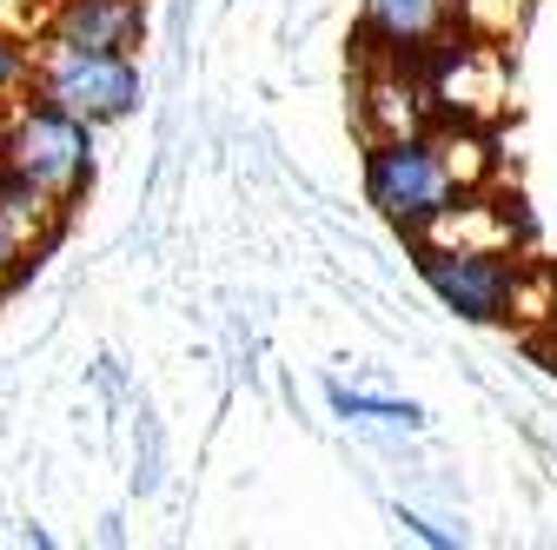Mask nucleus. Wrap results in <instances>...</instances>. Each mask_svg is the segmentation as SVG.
<instances>
[{
  "instance_id": "nucleus-1",
  "label": "nucleus",
  "mask_w": 557,
  "mask_h": 550,
  "mask_svg": "<svg viewBox=\"0 0 557 550\" xmlns=\"http://www.w3.org/2000/svg\"><path fill=\"white\" fill-rule=\"evenodd\" d=\"M484 179V140L478 126H425V133H392V140L366 147V199L379 205V220L418 239L458 192Z\"/></svg>"
},
{
  "instance_id": "nucleus-2",
  "label": "nucleus",
  "mask_w": 557,
  "mask_h": 550,
  "mask_svg": "<svg viewBox=\"0 0 557 550\" xmlns=\"http://www.w3.org/2000/svg\"><path fill=\"white\" fill-rule=\"evenodd\" d=\"M0 166L27 186H40L47 199L74 205L94 179V126H81L74 113L27 93L14 107H0Z\"/></svg>"
},
{
  "instance_id": "nucleus-3",
  "label": "nucleus",
  "mask_w": 557,
  "mask_h": 550,
  "mask_svg": "<svg viewBox=\"0 0 557 550\" xmlns=\"http://www.w3.org/2000/svg\"><path fill=\"white\" fill-rule=\"evenodd\" d=\"M34 100L74 113L81 126H113L139 107V60L133 53H74V47H40L34 60Z\"/></svg>"
},
{
  "instance_id": "nucleus-4",
  "label": "nucleus",
  "mask_w": 557,
  "mask_h": 550,
  "mask_svg": "<svg viewBox=\"0 0 557 550\" xmlns=\"http://www.w3.org/2000/svg\"><path fill=\"white\" fill-rule=\"evenodd\" d=\"M418 272L445 312L465 325H511L524 312V265L511 252H465V246H418Z\"/></svg>"
},
{
  "instance_id": "nucleus-5",
  "label": "nucleus",
  "mask_w": 557,
  "mask_h": 550,
  "mask_svg": "<svg viewBox=\"0 0 557 550\" xmlns=\"http://www.w3.org/2000/svg\"><path fill=\"white\" fill-rule=\"evenodd\" d=\"M425 80H432V107L458 126H484L492 113H505L511 100V66L498 40H465V47H438L425 60Z\"/></svg>"
},
{
  "instance_id": "nucleus-6",
  "label": "nucleus",
  "mask_w": 557,
  "mask_h": 550,
  "mask_svg": "<svg viewBox=\"0 0 557 550\" xmlns=\"http://www.w3.org/2000/svg\"><path fill=\"white\" fill-rule=\"evenodd\" d=\"M40 47H74V53H139L147 40V8L139 0H53L34 21Z\"/></svg>"
},
{
  "instance_id": "nucleus-7",
  "label": "nucleus",
  "mask_w": 557,
  "mask_h": 550,
  "mask_svg": "<svg viewBox=\"0 0 557 550\" xmlns=\"http://www.w3.org/2000/svg\"><path fill=\"white\" fill-rule=\"evenodd\" d=\"M359 34L379 60H432L458 34V0H359Z\"/></svg>"
},
{
  "instance_id": "nucleus-8",
  "label": "nucleus",
  "mask_w": 557,
  "mask_h": 550,
  "mask_svg": "<svg viewBox=\"0 0 557 550\" xmlns=\"http://www.w3.org/2000/svg\"><path fill=\"white\" fill-rule=\"evenodd\" d=\"M432 120H438V107H432L425 60H379V53H372L366 87H359V126H366V140L425 133Z\"/></svg>"
},
{
  "instance_id": "nucleus-9",
  "label": "nucleus",
  "mask_w": 557,
  "mask_h": 550,
  "mask_svg": "<svg viewBox=\"0 0 557 550\" xmlns=\"http://www.w3.org/2000/svg\"><path fill=\"white\" fill-rule=\"evenodd\" d=\"M411 246H465V252H511L518 246V226L498 213L492 199H478V192H458L445 213L418 233Z\"/></svg>"
},
{
  "instance_id": "nucleus-10",
  "label": "nucleus",
  "mask_w": 557,
  "mask_h": 550,
  "mask_svg": "<svg viewBox=\"0 0 557 550\" xmlns=\"http://www.w3.org/2000/svg\"><path fill=\"white\" fill-rule=\"evenodd\" d=\"M60 213H66L60 199H47L40 186H27V179H14L8 166H0V239H14V246L34 259V252H47V246H53Z\"/></svg>"
},
{
  "instance_id": "nucleus-11",
  "label": "nucleus",
  "mask_w": 557,
  "mask_h": 550,
  "mask_svg": "<svg viewBox=\"0 0 557 550\" xmlns=\"http://www.w3.org/2000/svg\"><path fill=\"white\" fill-rule=\"evenodd\" d=\"M325 404L338 411L345 425H359V432H425V404L385 398V391H366V385H345V378L325 385Z\"/></svg>"
},
{
  "instance_id": "nucleus-12",
  "label": "nucleus",
  "mask_w": 557,
  "mask_h": 550,
  "mask_svg": "<svg viewBox=\"0 0 557 550\" xmlns=\"http://www.w3.org/2000/svg\"><path fill=\"white\" fill-rule=\"evenodd\" d=\"M34 60H40L34 34H8V27H0V107H14V100L34 93Z\"/></svg>"
},
{
  "instance_id": "nucleus-13",
  "label": "nucleus",
  "mask_w": 557,
  "mask_h": 550,
  "mask_svg": "<svg viewBox=\"0 0 557 550\" xmlns=\"http://www.w3.org/2000/svg\"><path fill=\"white\" fill-rule=\"evenodd\" d=\"M398 524H405V530H411L418 543H438V550H451V543H465L458 530H445V524H432L425 511H405V504H398Z\"/></svg>"
},
{
  "instance_id": "nucleus-14",
  "label": "nucleus",
  "mask_w": 557,
  "mask_h": 550,
  "mask_svg": "<svg viewBox=\"0 0 557 550\" xmlns=\"http://www.w3.org/2000/svg\"><path fill=\"white\" fill-rule=\"evenodd\" d=\"M27 265H34V259H27V252H21L14 239H0V299H8V286L21 279V272H27Z\"/></svg>"
},
{
  "instance_id": "nucleus-15",
  "label": "nucleus",
  "mask_w": 557,
  "mask_h": 550,
  "mask_svg": "<svg viewBox=\"0 0 557 550\" xmlns=\"http://www.w3.org/2000/svg\"><path fill=\"white\" fill-rule=\"evenodd\" d=\"M34 8H53V0H34Z\"/></svg>"
}]
</instances>
